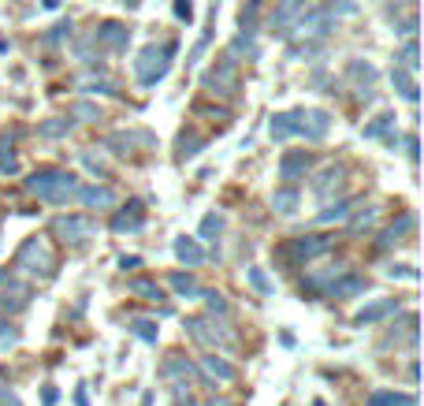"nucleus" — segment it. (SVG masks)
<instances>
[{"label": "nucleus", "mask_w": 424, "mask_h": 406, "mask_svg": "<svg viewBox=\"0 0 424 406\" xmlns=\"http://www.w3.org/2000/svg\"><path fill=\"white\" fill-rule=\"evenodd\" d=\"M123 4H127V8H138V4H142V0H123Z\"/></svg>", "instance_id": "56"}, {"label": "nucleus", "mask_w": 424, "mask_h": 406, "mask_svg": "<svg viewBox=\"0 0 424 406\" xmlns=\"http://www.w3.org/2000/svg\"><path fill=\"white\" fill-rule=\"evenodd\" d=\"M246 276H249V283H254L261 295H272V291H275V287H272V280H268V272H264V269L249 265V269H246Z\"/></svg>", "instance_id": "36"}, {"label": "nucleus", "mask_w": 424, "mask_h": 406, "mask_svg": "<svg viewBox=\"0 0 424 406\" xmlns=\"http://www.w3.org/2000/svg\"><path fill=\"white\" fill-rule=\"evenodd\" d=\"M15 272H30V276H52V272H56V261H52L45 239H37V235H34V239H26L19 246Z\"/></svg>", "instance_id": "4"}, {"label": "nucleus", "mask_w": 424, "mask_h": 406, "mask_svg": "<svg viewBox=\"0 0 424 406\" xmlns=\"http://www.w3.org/2000/svg\"><path fill=\"white\" fill-rule=\"evenodd\" d=\"M231 56H249V60H257L261 56V52H257V45H254V37H249V34H238L235 37V42H231Z\"/></svg>", "instance_id": "35"}, {"label": "nucleus", "mask_w": 424, "mask_h": 406, "mask_svg": "<svg viewBox=\"0 0 424 406\" xmlns=\"http://www.w3.org/2000/svg\"><path fill=\"white\" fill-rule=\"evenodd\" d=\"M347 75H350V82L361 90L368 101H373V86H376V68H373V63H368V60H350Z\"/></svg>", "instance_id": "21"}, {"label": "nucleus", "mask_w": 424, "mask_h": 406, "mask_svg": "<svg viewBox=\"0 0 424 406\" xmlns=\"http://www.w3.org/2000/svg\"><path fill=\"white\" fill-rule=\"evenodd\" d=\"M413 224H417V213H402L394 224H387L380 231V239H376V250H387V246H394V242H402L409 231H413Z\"/></svg>", "instance_id": "16"}, {"label": "nucleus", "mask_w": 424, "mask_h": 406, "mask_svg": "<svg viewBox=\"0 0 424 406\" xmlns=\"http://www.w3.org/2000/svg\"><path fill=\"white\" fill-rule=\"evenodd\" d=\"M406 149H409V161L417 164V156H420V149H417V138H409V142H406Z\"/></svg>", "instance_id": "52"}, {"label": "nucleus", "mask_w": 424, "mask_h": 406, "mask_svg": "<svg viewBox=\"0 0 424 406\" xmlns=\"http://www.w3.org/2000/svg\"><path fill=\"white\" fill-rule=\"evenodd\" d=\"M205 90L216 97H235L238 94V71H235V56L231 52H220V60L205 71Z\"/></svg>", "instance_id": "5"}, {"label": "nucleus", "mask_w": 424, "mask_h": 406, "mask_svg": "<svg viewBox=\"0 0 424 406\" xmlns=\"http://www.w3.org/2000/svg\"><path fill=\"white\" fill-rule=\"evenodd\" d=\"M75 402H78V406H89V402H86V384L75 388Z\"/></svg>", "instance_id": "53"}, {"label": "nucleus", "mask_w": 424, "mask_h": 406, "mask_svg": "<svg viewBox=\"0 0 424 406\" xmlns=\"http://www.w3.org/2000/svg\"><path fill=\"white\" fill-rule=\"evenodd\" d=\"M63 34H71V26H68V23H60L56 30H49V37H45V42H49V45H56V42H60Z\"/></svg>", "instance_id": "49"}, {"label": "nucleus", "mask_w": 424, "mask_h": 406, "mask_svg": "<svg viewBox=\"0 0 424 406\" xmlns=\"http://www.w3.org/2000/svg\"><path fill=\"white\" fill-rule=\"evenodd\" d=\"M130 291H135L138 298H153V302H161V298H164V291L153 280H135V283H130Z\"/></svg>", "instance_id": "38"}, {"label": "nucleus", "mask_w": 424, "mask_h": 406, "mask_svg": "<svg viewBox=\"0 0 424 406\" xmlns=\"http://www.w3.org/2000/svg\"><path fill=\"white\" fill-rule=\"evenodd\" d=\"M175 257H179L187 269H197V265L205 261V250H201V242H197V239H187V235H179V239H175Z\"/></svg>", "instance_id": "25"}, {"label": "nucleus", "mask_w": 424, "mask_h": 406, "mask_svg": "<svg viewBox=\"0 0 424 406\" xmlns=\"http://www.w3.org/2000/svg\"><path fill=\"white\" fill-rule=\"evenodd\" d=\"M331 26H335V16H331L328 8H313V11H306V16H298L287 34H294V37H328Z\"/></svg>", "instance_id": "7"}, {"label": "nucleus", "mask_w": 424, "mask_h": 406, "mask_svg": "<svg viewBox=\"0 0 424 406\" xmlns=\"http://www.w3.org/2000/svg\"><path fill=\"white\" fill-rule=\"evenodd\" d=\"M365 291V280L357 276V272H342V276L328 287V295L335 298V302H347V298H354V295H361Z\"/></svg>", "instance_id": "23"}, {"label": "nucleus", "mask_w": 424, "mask_h": 406, "mask_svg": "<svg viewBox=\"0 0 424 406\" xmlns=\"http://www.w3.org/2000/svg\"><path fill=\"white\" fill-rule=\"evenodd\" d=\"M220 231H223V216L220 213H208L201 220V231H197V235H201V239H220Z\"/></svg>", "instance_id": "40"}, {"label": "nucleus", "mask_w": 424, "mask_h": 406, "mask_svg": "<svg viewBox=\"0 0 424 406\" xmlns=\"http://www.w3.org/2000/svg\"><path fill=\"white\" fill-rule=\"evenodd\" d=\"M108 228H112L116 235H135V231H142V228H145V202H142V198H127V205L112 216Z\"/></svg>", "instance_id": "9"}, {"label": "nucleus", "mask_w": 424, "mask_h": 406, "mask_svg": "<svg viewBox=\"0 0 424 406\" xmlns=\"http://www.w3.org/2000/svg\"><path fill=\"white\" fill-rule=\"evenodd\" d=\"M391 127H394V112H383V116H376L373 123H365V130H361V135H365V138H383L387 146H394L399 138L391 135Z\"/></svg>", "instance_id": "28"}, {"label": "nucleus", "mask_w": 424, "mask_h": 406, "mask_svg": "<svg viewBox=\"0 0 424 406\" xmlns=\"http://www.w3.org/2000/svg\"><path fill=\"white\" fill-rule=\"evenodd\" d=\"M97 45L104 49V52H127V45H130V26L127 23H119V19H104L101 26H97Z\"/></svg>", "instance_id": "10"}, {"label": "nucleus", "mask_w": 424, "mask_h": 406, "mask_svg": "<svg viewBox=\"0 0 424 406\" xmlns=\"http://www.w3.org/2000/svg\"><path fill=\"white\" fill-rule=\"evenodd\" d=\"M52 231H56V239H63L68 246H82L97 228H94L89 216H56L52 220Z\"/></svg>", "instance_id": "8"}, {"label": "nucleus", "mask_w": 424, "mask_h": 406, "mask_svg": "<svg viewBox=\"0 0 424 406\" xmlns=\"http://www.w3.org/2000/svg\"><path fill=\"white\" fill-rule=\"evenodd\" d=\"M71 116H75V120H97L101 112L94 109V104H86V101H82V104H75V112H71Z\"/></svg>", "instance_id": "47"}, {"label": "nucleus", "mask_w": 424, "mask_h": 406, "mask_svg": "<svg viewBox=\"0 0 424 406\" xmlns=\"http://www.w3.org/2000/svg\"><path fill=\"white\" fill-rule=\"evenodd\" d=\"M328 11H331V16H354V11H357V0H331V4H328Z\"/></svg>", "instance_id": "44"}, {"label": "nucleus", "mask_w": 424, "mask_h": 406, "mask_svg": "<svg viewBox=\"0 0 424 406\" xmlns=\"http://www.w3.org/2000/svg\"><path fill=\"white\" fill-rule=\"evenodd\" d=\"M168 283L175 287V295L187 298V302H197V298H201V291H205V287L197 283L190 272H168Z\"/></svg>", "instance_id": "24"}, {"label": "nucleus", "mask_w": 424, "mask_h": 406, "mask_svg": "<svg viewBox=\"0 0 424 406\" xmlns=\"http://www.w3.org/2000/svg\"><path fill=\"white\" fill-rule=\"evenodd\" d=\"M205 406H235V402H227V399H212V402H205Z\"/></svg>", "instance_id": "55"}, {"label": "nucleus", "mask_w": 424, "mask_h": 406, "mask_svg": "<svg viewBox=\"0 0 424 406\" xmlns=\"http://www.w3.org/2000/svg\"><path fill=\"white\" fill-rule=\"evenodd\" d=\"M71 116H56V120H42L37 123V138H49V142H56V138H68V130H71Z\"/></svg>", "instance_id": "31"}, {"label": "nucleus", "mask_w": 424, "mask_h": 406, "mask_svg": "<svg viewBox=\"0 0 424 406\" xmlns=\"http://www.w3.org/2000/svg\"><path fill=\"white\" fill-rule=\"evenodd\" d=\"M201 298L208 302V309H212V313H220V317L231 309V306H227V298H223V295H216V291H201Z\"/></svg>", "instance_id": "43"}, {"label": "nucleus", "mask_w": 424, "mask_h": 406, "mask_svg": "<svg viewBox=\"0 0 424 406\" xmlns=\"http://www.w3.org/2000/svg\"><path fill=\"white\" fill-rule=\"evenodd\" d=\"M4 280H8V272H4V269H0V283H4Z\"/></svg>", "instance_id": "57"}, {"label": "nucleus", "mask_w": 424, "mask_h": 406, "mask_svg": "<svg viewBox=\"0 0 424 406\" xmlns=\"http://www.w3.org/2000/svg\"><path fill=\"white\" fill-rule=\"evenodd\" d=\"M309 153L306 149H287L283 156H280V179L283 183H298V179H306V172H309Z\"/></svg>", "instance_id": "12"}, {"label": "nucleus", "mask_w": 424, "mask_h": 406, "mask_svg": "<svg viewBox=\"0 0 424 406\" xmlns=\"http://www.w3.org/2000/svg\"><path fill=\"white\" fill-rule=\"evenodd\" d=\"M301 112L306 109H290V112H280V116H272V138L275 142H283V138H301Z\"/></svg>", "instance_id": "15"}, {"label": "nucleus", "mask_w": 424, "mask_h": 406, "mask_svg": "<svg viewBox=\"0 0 424 406\" xmlns=\"http://www.w3.org/2000/svg\"><path fill=\"white\" fill-rule=\"evenodd\" d=\"M15 343H19V328H15V324H8V317H0V350H8Z\"/></svg>", "instance_id": "42"}, {"label": "nucleus", "mask_w": 424, "mask_h": 406, "mask_svg": "<svg viewBox=\"0 0 424 406\" xmlns=\"http://www.w3.org/2000/svg\"><path fill=\"white\" fill-rule=\"evenodd\" d=\"M394 313H399V298H376V302H368V306H361L354 313V324L365 328V324H376L383 317H394Z\"/></svg>", "instance_id": "11"}, {"label": "nucleus", "mask_w": 424, "mask_h": 406, "mask_svg": "<svg viewBox=\"0 0 424 406\" xmlns=\"http://www.w3.org/2000/svg\"><path fill=\"white\" fill-rule=\"evenodd\" d=\"M75 202H82L86 209H108L116 202V194L108 187H89V183H78V187H75Z\"/></svg>", "instance_id": "20"}, {"label": "nucleus", "mask_w": 424, "mask_h": 406, "mask_svg": "<svg viewBox=\"0 0 424 406\" xmlns=\"http://www.w3.org/2000/svg\"><path fill=\"white\" fill-rule=\"evenodd\" d=\"M257 11H261V0H246L242 19H238V26H242V34H254V26H257Z\"/></svg>", "instance_id": "37"}, {"label": "nucleus", "mask_w": 424, "mask_h": 406, "mask_svg": "<svg viewBox=\"0 0 424 406\" xmlns=\"http://www.w3.org/2000/svg\"><path fill=\"white\" fill-rule=\"evenodd\" d=\"M368 406H417V395H409V391H373Z\"/></svg>", "instance_id": "32"}, {"label": "nucleus", "mask_w": 424, "mask_h": 406, "mask_svg": "<svg viewBox=\"0 0 424 406\" xmlns=\"http://www.w3.org/2000/svg\"><path fill=\"white\" fill-rule=\"evenodd\" d=\"M175 42H168V45H145L138 52V60H135V75H138V82L142 86H153V82H161V78L171 71V60H175Z\"/></svg>", "instance_id": "2"}, {"label": "nucleus", "mask_w": 424, "mask_h": 406, "mask_svg": "<svg viewBox=\"0 0 424 406\" xmlns=\"http://www.w3.org/2000/svg\"><path fill=\"white\" fill-rule=\"evenodd\" d=\"M75 187H78V179L71 172H63V168H42V172L26 176V190L49 205L75 202Z\"/></svg>", "instance_id": "1"}, {"label": "nucleus", "mask_w": 424, "mask_h": 406, "mask_svg": "<svg viewBox=\"0 0 424 406\" xmlns=\"http://www.w3.org/2000/svg\"><path fill=\"white\" fill-rule=\"evenodd\" d=\"M272 209H275V213H294V209H298V190L294 187H287V190H275L272 194Z\"/></svg>", "instance_id": "33"}, {"label": "nucleus", "mask_w": 424, "mask_h": 406, "mask_svg": "<svg viewBox=\"0 0 424 406\" xmlns=\"http://www.w3.org/2000/svg\"><path fill=\"white\" fill-rule=\"evenodd\" d=\"M30 298H34V287H26V283H0V309L4 313H19L30 306Z\"/></svg>", "instance_id": "13"}, {"label": "nucleus", "mask_w": 424, "mask_h": 406, "mask_svg": "<svg viewBox=\"0 0 424 406\" xmlns=\"http://www.w3.org/2000/svg\"><path fill=\"white\" fill-rule=\"evenodd\" d=\"M194 373H197V365L187 355H168L164 365H161V376H164L168 384H182V381H190Z\"/></svg>", "instance_id": "17"}, {"label": "nucleus", "mask_w": 424, "mask_h": 406, "mask_svg": "<svg viewBox=\"0 0 424 406\" xmlns=\"http://www.w3.org/2000/svg\"><path fill=\"white\" fill-rule=\"evenodd\" d=\"M201 373L208 376V381H235V365L227 358H216V355H205L201 358Z\"/></svg>", "instance_id": "26"}, {"label": "nucleus", "mask_w": 424, "mask_h": 406, "mask_svg": "<svg viewBox=\"0 0 424 406\" xmlns=\"http://www.w3.org/2000/svg\"><path fill=\"white\" fill-rule=\"evenodd\" d=\"M342 272H347L342 265H328V269H320V272H309V276L301 280V291H306V295H328V287L335 283Z\"/></svg>", "instance_id": "18"}, {"label": "nucleus", "mask_w": 424, "mask_h": 406, "mask_svg": "<svg viewBox=\"0 0 424 406\" xmlns=\"http://www.w3.org/2000/svg\"><path fill=\"white\" fill-rule=\"evenodd\" d=\"M138 265H142V257H138V254H127V257H119V269H123V272H127V269H138Z\"/></svg>", "instance_id": "50"}, {"label": "nucleus", "mask_w": 424, "mask_h": 406, "mask_svg": "<svg viewBox=\"0 0 424 406\" xmlns=\"http://www.w3.org/2000/svg\"><path fill=\"white\" fill-rule=\"evenodd\" d=\"M399 63L406 71H417L420 68V52H417V42H406L402 45V52H399Z\"/></svg>", "instance_id": "39"}, {"label": "nucleus", "mask_w": 424, "mask_h": 406, "mask_svg": "<svg viewBox=\"0 0 424 406\" xmlns=\"http://www.w3.org/2000/svg\"><path fill=\"white\" fill-rule=\"evenodd\" d=\"M19 172V161H15V153H11L8 142H0V176H15Z\"/></svg>", "instance_id": "41"}, {"label": "nucleus", "mask_w": 424, "mask_h": 406, "mask_svg": "<svg viewBox=\"0 0 424 406\" xmlns=\"http://www.w3.org/2000/svg\"><path fill=\"white\" fill-rule=\"evenodd\" d=\"M391 86L399 90V94H402V97H406L409 104H417V101H420V90H417L413 75H409L406 68H394V71H391Z\"/></svg>", "instance_id": "29"}, {"label": "nucleus", "mask_w": 424, "mask_h": 406, "mask_svg": "<svg viewBox=\"0 0 424 406\" xmlns=\"http://www.w3.org/2000/svg\"><path fill=\"white\" fill-rule=\"evenodd\" d=\"M182 328H187V336L197 339L201 347H231L235 343V336L223 328V324H216V317H187Z\"/></svg>", "instance_id": "6"}, {"label": "nucleus", "mask_w": 424, "mask_h": 406, "mask_svg": "<svg viewBox=\"0 0 424 406\" xmlns=\"http://www.w3.org/2000/svg\"><path fill=\"white\" fill-rule=\"evenodd\" d=\"M130 332H135L138 339H145V343H156V336H161L156 321H149V317H135L130 321Z\"/></svg>", "instance_id": "34"}, {"label": "nucleus", "mask_w": 424, "mask_h": 406, "mask_svg": "<svg viewBox=\"0 0 424 406\" xmlns=\"http://www.w3.org/2000/svg\"><path fill=\"white\" fill-rule=\"evenodd\" d=\"M402 336H406V343H409V347H417V343H420V336H417V313H406V317H399V328L391 324L380 347H391V343L399 347V339H402Z\"/></svg>", "instance_id": "19"}, {"label": "nucleus", "mask_w": 424, "mask_h": 406, "mask_svg": "<svg viewBox=\"0 0 424 406\" xmlns=\"http://www.w3.org/2000/svg\"><path fill=\"white\" fill-rule=\"evenodd\" d=\"M331 246H335L331 235H298V239H287L280 246V257L290 261V265H309V261L324 257Z\"/></svg>", "instance_id": "3"}, {"label": "nucleus", "mask_w": 424, "mask_h": 406, "mask_svg": "<svg viewBox=\"0 0 424 406\" xmlns=\"http://www.w3.org/2000/svg\"><path fill=\"white\" fill-rule=\"evenodd\" d=\"M357 202H361V198H342V202H335V205L320 209V213H316V224H335V220H347V216L354 213Z\"/></svg>", "instance_id": "30"}, {"label": "nucleus", "mask_w": 424, "mask_h": 406, "mask_svg": "<svg viewBox=\"0 0 424 406\" xmlns=\"http://www.w3.org/2000/svg\"><path fill=\"white\" fill-rule=\"evenodd\" d=\"M339 183H342V168H339V164H328L324 172H316V176H313V190H316V198H328V194L335 190Z\"/></svg>", "instance_id": "27"}, {"label": "nucleus", "mask_w": 424, "mask_h": 406, "mask_svg": "<svg viewBox=\"0 0 424 406\" xmlns=\"http://www.w3.org/2000/svg\"><path fill=\"white\" fill-rule=\"evenodd\" d=\"M387 272L391 276H402V280H417V269H406V265H391Z\"/></svg>", "instance_id": "48"}, {"label": "nucleus", "mask_w": 424, "mask_h": 406, "mask_svg": "<svg viewBox=\"0 0 424 406\" xmlns=\"http://www.w3.org/2000/svg\"><path fill=\"white\" fill-rule=\"evenodd\" d=\"M328 127H331V116L328 112H320V109H306V112H301V135H306V138L324 142Z\"/></svg>", "instance_id": "22"}, {"label": "nucleus", "mask_w": 424, "mask_h": 406, "mask_svg": "<svg viewBox=\"0 0 424 406\" xmlns=\"http://www.w3.org/2000/svg\"><path fill=\"white\" fill-rule=\"evenodd\" d=\"M391 26H394V34H406V37H413V34H417V16H406V19H399V23L391 19Z\"/></svg>", "instance_id": "45"}, {"label": "nucleus", "mask_w": 424, "mask_h": 406, "mask_svg": "<svg viewBox=\"0 0 424 406\" xmlns=\"http://www.w3.org/2000/svg\"><path fill=\"white\" fill-rule=\"evenodd\" d=\"M301 8H306V0H280V4H275V11L268 16L272 34H287L290 26H294V19L301 16Z\"/></svg>", "instance_id": "14"}, {"label": "nucleus", "mask_w": 424, "mask_h": 406, "mask_svg": "<svg viewBox=\"0 0 424 406\" xmlns=\"http://www.w3.org/2000/svg\"><path fill=\"white\" fill-rule=\"evenodd\" d=\"M42 399L52 406V402H56V388H45V391H42Z\"/></svg>", "instance_id": "54"}, {"label": "nucleus", "mask_w": 424, "mask_h": 406, "mask_svg": "<svg viewBox=\"0 0 424 406\" xmlns=\"http://www.w3.org/2000/svg\"><path fill=\"white\" fill-rule=\"evenodd\" d=\"M86 90H94V94H116V86H112V82H89Z\"/></svg>", "instance_id": "51"}, {"label": "nucleus", "mask_w": 424, "mask_h": 406, "mask_svg": "<svg viewBox=\"0 0 424 406\" xmlns=\"http://www.w3.org/2000/svg\"><path fill=\"white\" fill-rule=\"evenodd\" d=\"M175 19L179 23H190L194 19V4H190V0H175Z\"/></svg>", "instance_id": "46"}]
</instances>
